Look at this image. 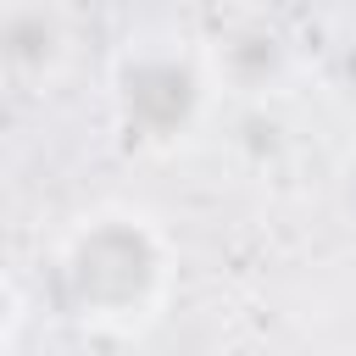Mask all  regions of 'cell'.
<instances>
[{"mask_svg": "<svg viewBox=\"0 0 356 356\" xmlns=\"http://www.w3.org/2000/svg\"><path fill=\"white\" fill-rule=\"evenodd\" d=\"M56 306L100 339L150 334L178 295V239L134 200H100L67 222L50 250Z\"/></svg>", "mask_w": 356, "mask_h": 356, "instance_id": "cell-1", "label": "cell"}, {"mask_svg": "<svg viewBox=\"0 0 356 356\" xmlns=\"http://www.w3.org/2000/svg\"><path fill=\"white\" fill-rule=\"evenodd\" d=\"M17 328H22V295H17V284H11L6 273H0V356L11 350Z\"/></svg>", "mask_w": 356, "mask_h": 356, "instance_id": "cell-6", "label": "cell"}, {"mask_svg": "<svg viewBox=\"0 0 356 356\" xmlns=\"http://www.w3.org/2000/svg\"><path fill=\"white\" fill-rule=\"evenodd\" d=\"M200 56H206L217 95H228V100H273L300 72V50H295L289 28L267 11H239V17L217 22L211 39L200 44Z\"/></svg>", "mask_w": 356, "mask_h": 356, "instance_id": "cell-3", "label": "cell"}, {"mask_svg": "<svg viewBox=\"0 0 356 356\" xmlns=\"http://www.w3.org/2000/svg\"><path fill=\"white\" fill-rule=\"evenodd\" d=\"M328 89H334L345 106H356V28L328 50Z\"/></svg>", "mask_w": 356, "mask_h": 356, "instance_id": "cell-5", "label": "cell"}, {"mask_svg": "<svg viewBox=\"0 0 356 356\" xmlns=\"http://www.w3.org/2000/svg\"><path fill=\"white\" fill-rule=\"evenodd\" d=\"M78 56V22L61 0H0V78L44 95Z\"/></svg>", "mask_w": 356, "mask_h": 356, "instance_id": "cell-4", "label": "cell"}, {"mask_svg": "<svg viewBox=\"0 0 356 356\" xmlns=\"http://www.w3.org/2000/svg\"><path fill=\"white\" fill-rule=\"evenodd\" d=\"M211 106L217 83L200 44H184L172 33H139L106 67V128L128 156L167 161L189 150L211 122Z\"/></svg>", "mask_w": 356, "mask_h": 356, "instance_id": "cell-2", "label": "cell"}]
</instances>
